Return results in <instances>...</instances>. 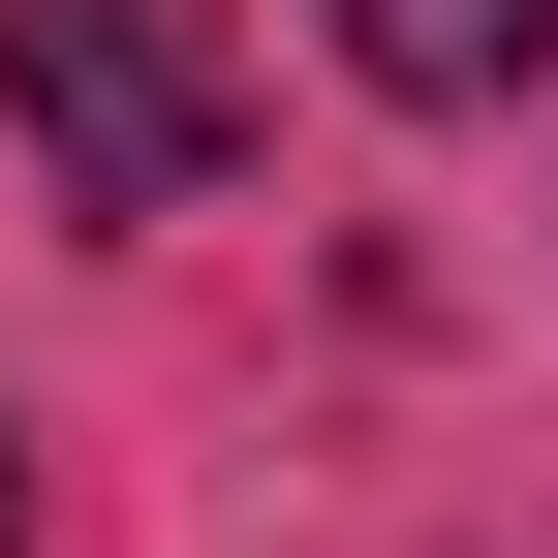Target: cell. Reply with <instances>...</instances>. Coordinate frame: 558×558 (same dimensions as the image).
<instances>
[{
	"label": "cell",
	"mask_w": 558,
	"mask_h": 558,
	"mask_svg": "<svg viewBox=\"0 0 558 558\" xmlns=\"http://www.w3.org/2000/svg\"><path fill=\"white\" fill-rule=\"evenodd\" d=\"M0 124L62 218H186L248 156V62H218V0H0Z\"/></svg>",
	"instance_id": "1"
},
{
	"label": "cell",
	"mask_w": 558,
	"mask_h": 558,
	"mask_svg": "<svg viewBox=\"0 0 558 558\" xmlns=\"http://www.w3.org/2000/svg\"><path fill=\"white\" fill-rule=\"evenodd\" d=\"M341 62H373V94H435V124H497L527 62H558V0H311Z\"/></svg>",
	"instance_id": "2"
},
{
	"label": "cell",
	"mask_w": 558,
	"mask_h": 558,
	"mask_svg": "<svg viewBox=\"0 0 558 558\" xmlns=\"http://www.w3.org/2000/svg\"><path fill=\"white\" fill-rule=\"evenodd\" d=\"M0 558H32V435H0Z\"/></svg>",
	"instance_id": "3"
}]
</instances>
